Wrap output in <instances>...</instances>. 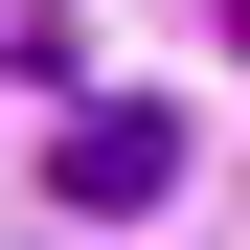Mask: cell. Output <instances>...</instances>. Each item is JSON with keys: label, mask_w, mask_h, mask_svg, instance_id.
Segmentation results:
<instances>
[{"label": "cell", "mask_w": 250, "mask_h": 250, "mask_svg": "<svg viewBox=\"0 0 250 250\" xmlns=\"http://www.w3.org/2000/svg\"><path fill=\"white\" fill-rule=\"evenodd\" d=\"M159 182H182V114H159V91H91V114L46 137V205H91V228H137Z\"/></svg>", "instance_id": "obj_1"}]
</instances>
